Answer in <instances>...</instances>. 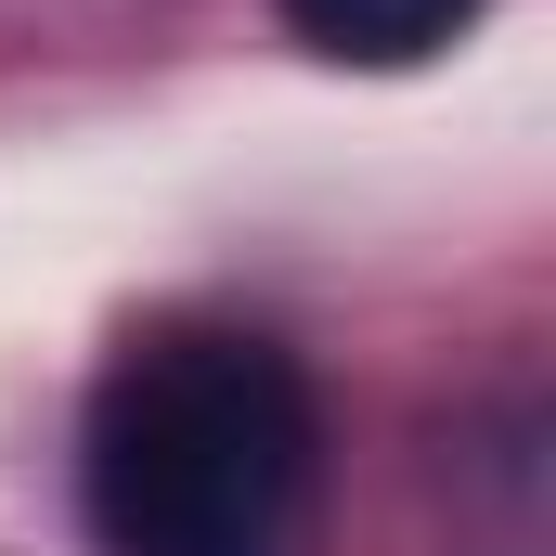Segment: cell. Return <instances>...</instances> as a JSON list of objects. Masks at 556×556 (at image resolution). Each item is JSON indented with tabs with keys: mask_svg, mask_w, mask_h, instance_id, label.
Listing matches in <instances>:
<instances>
[{
	"mask_svg": "<svg viewBox=\"0 0 556 556\" xmlns=\"http://www.w3.org/2000/svg\"><path fill=\"white\" fill-rule=\"evenodd\" d=\"M104 556H285L311 505V389L247 324H142L78 440Z\"/></svg>",
	"mask_w": 556,
	"mask_h": 556,
	"instance_id": "6da1fadb",
	"label": "cell"
},
{
	"mask_svg": "<svg viewBox=\"0 0 556 556\" xmlns=\"http://www.w3.org/2000/svg\"><path fill=\"white\" fill-rule=\"evenodd\" d=\"M466 13H479V0H285V26H298L311 52H350V65H415V52H440Z\"/></svg>",
	"mask_w": 556,
	"mask_h": 556,
	"instance_id": "7a4b0ae2",
	"label": "cell"
}]
</instances>
